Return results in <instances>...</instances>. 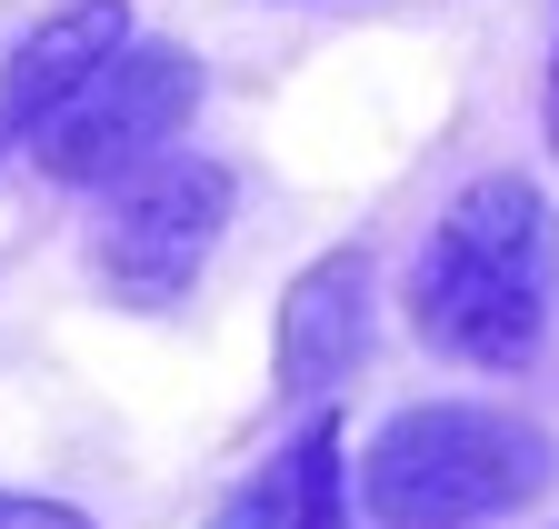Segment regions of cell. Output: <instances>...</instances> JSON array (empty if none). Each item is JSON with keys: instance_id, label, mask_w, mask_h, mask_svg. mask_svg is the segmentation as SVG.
<instances>
[{"instance_id": "1", "label": "cell", "mask_w": 559, "mask_h": 529, "mask_svg": "<svg viewBox=\"0 0 559 529\" xmlns=\"http://www.w3.org/2000/svg\"><path fill=\"white\" fill-rule=\"evenodd\" d=\"M559 290V211L530 180L489 170L440 211L409 270V329L460 370H530Z\"/></svg>"}, {"instance_id": "2", "label": "cell", "mask_w": 559, "mask_h": 529, "mask_svg": "<svg viewBox=\"0 0 559 529\" xmlns=\"http://www.w3.org/2000/svg\"><path fill=\"white\" fill-rule=\"evenodd\" d=\"M539 480L549 440L510 410H400L360 459V500L380 529H479Z\"/></svg>"}, {"instance_id": "3", "label": "cell", "mask_w": 559, "mask_h": 529, "mask_svg": "<svg viewBox=\"0 0 559 529\" xmlns=\"http://www.w3.org/2000/svg\"><path fill=\"white\" fill-rule=\"evenodd\" d=\"M190 110H200V60L160 50V40H130L31 130V160L50 180H130L140 160H160L190 130Z\"/></svg>"}, {"instance_id": "4", "label": "cell", "mask_w": 559, "mask_h": 529, "mask_svg": "<svg viewBox=\"0 0 559 529\" xmlns=\"http://www.w3.org/2000/svg\"><path fill=\"white\" fill-rule=\"evenodd\" d=\"M230 201L240 190L221 160H140L100 220V290L120 310H180L230 230Z\"/></svg>"}, {"instance_id": "5", "label": "cell", "mask_w": 559, "mask_h": 529, "mask_svg": "<svg viewBox=\"0 0 559 529\" xmlns=\"http://www.w3.org/2000/svg\"><path fill=\"white\" fill-rule=\"evenodd\" d=\"M370 350V260L360 250H330L290 280L280 300V389L290 400H330V389L360 370Z\"/></svg>"}, {"instance_id": "6", "label": "cell", "mask_w": 559, "mask_h": 529, "mask_svg": "<svg viewBox=\"0 0 559 529\" xmlns=\"http://www.w3.org/2000/svg\"><path fill=\"white\" fill-rule=\"evenodd\" d=\"M110 50H130V11H120V0H81V11L40 21L11 60H0V141H31Z\"/></svg>"}, {"instance_id": "7", "label": "cell", "mask_w": 559, "mask_h": 529, "mask_svg": "<svg viewBox=\"0 0 559 529\" xmlns=\"http://www.w3.org/2000/svg\"><path fill=\"white\" fill-rule=\"evenodd\" d=\"M210 529H349V480H340V430L310 420L280 459H260V470L221 500V519Z\"/></svg>"}, {"instance_id": "8", "label": "cell", "mask_w": 559, "mask_h": 529, "mask_svg": "<svg viewBox=\"0 0 559 529\" xmlns=\"http://www.w3.org/2000/svg\"><path fill=\"white\" fill-rule=\"evenodd\" d=\"M0 529H91L81 509H60V500H21V490H0Z\"/></svg>"}, {"instance_id": "9", "label": "cell", "mask_w": 559, "mask_h": 529, "mask_svg": "<svg viewBox=\"0 0 559 529\" xmlns=\"http://www.w3.org/2000/svg\"><path fill=\"white\" fill-rule=\"evenodd\" d=\"M549 151H559V50H549Z\"/></svg>"}]
</instances>
